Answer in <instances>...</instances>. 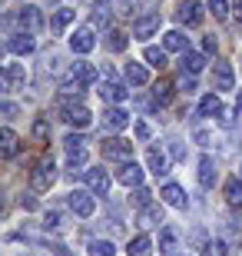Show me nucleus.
Segmentation results:
<instances>
[{
  "label": "nucleus",
  "mask_w": 242,
  "mask_h": 256,
  "mask_svg": "<svg viewBox=\"0 0 242 256\" xmlns=\"http://www.w3.org/2000/svg\"><path fill=\"white\" fill-rule=\"evenodd\" d=\"M0 86H3V94H17V90H23V86H27V66L23 64H3Z\"/></svg>",
  "instance_id": "f257e3e1"
},
{
  "label": "nucleus",
  "mask_w": 242,
  "mask_h": 256,
  "mask_svg": "<svg viewBox=\"0 0 242 256\" xmlns=\"http://www.w3.org/2000/svg\"><path fill=\"white\" fill-rule=\"evenodd\" d=\"M53 183H56V163H53V156H43L37 163V170H33V190L47 193V190H53Z\"/></svg>",
  "instance_id": "f03ea898"
},
{
  "label": "nucleus",
  "mask_w": 242,
  "mask_h": 256,
  "mask_svg": "<svg viewBox=\"0 0 242 256\" xmlns=\"http://www.w3.org/2000/svg\"><path fill=\"white\" fill-rule=\"evenodd\" d=\"M103 156L113 160V163H130L133 160V143L130 140H120V136L103 140Z\"/></svg>",
  "instance_id": "7ed1b4c3"
},
{
  "label": "nucleus",
  "mask_w": 242,
  "mask_h": 256,
  "mask_svg": "<svg viewBox=\"0 0 242 256\" xmlns=\"http://www.w3.org/2000/svg\"><path fill=\"white\" fill-rule=\"evenodd\" d=\"M66 203H70V210H73L76 216H93V210H96V203H93V193L90 190H73L70 196H66Z\"/></svg>",
  "instance_id": "20e7f679"
},
{
  "label": "nucleus",
  "mask_w": 242,
  "mask_h": 256,
  "mask_svg": "<svg viewBox=\"0 0 242 256\" xmlns=\"http://www.w3.org/2000/svg\"><path fill=\"white\" fill-rule=\"evenodd\" d=\"M60 106H63V120H66L70 126H80V130H86V126L93 124V114H90L83 104H60Z\"/></svg>",
  "instance_id": "39448f33"
},
{
  "label": "nucleus",
  "mask_w": 242,
  "mask_h": 256,
  "mask_svg": "<svg viewBox=\"0 0 242 256\" xmlns=\"http://www.w3.org/2000/svg\"><path fill=\"white\" fill-rule=\"evenodd\" d=\"M86 190L90 193H100V196H106V193H110V173L103 170V166H90V170H86Z\"/></svg>",
  "instance_id": "423d86ee"
},
{
  "label": "nucleus",
  "mask_w": 242,
  "mask_h": 256,
  "mask_svg": "<svg viewBox=\"0 0 242 256\" xmlns=\"http://www.w3.org/2000/svg\"><path fill=\"white\" fill-rule=\"evenodd\" d=\"M233 84H236L233 64H226V60H219V64L213 66V90H233Z\"/></svg>",
  "instance_id": "0eeeda50"
},
{
  "label": "nucleus",
  "mask_w": 242,
  "mask_h": 256,
  "mask_svg": "<svg viewBox=\"0 0 242 256\" xmlns=\"http://www.w3.org/2000/svg\"><path fill=\"white\" fill-rule=\"evenodd\" d=\"M176 17H179V24H186V27H199V24H203V7H199L196 0H183L179 10H176Z\"/></svg>",
  "instance_id": "6e6552de"
},
{
  "label": "nucleus",
  "mask_w": 242,
  "mask_h": 256,
  "mask_svg": "<svg viewBox=\"0 0 242 256\" xmlns=\"http://www.w3.org/2000/svg\"><path fill=\"white\" fill-rule=\"evenodd\" d=\"M3 47H7V54H20V57H27V54H33L37 44H33V34H10Z\"/></svg>",
  "instance_id": "1a4fd4ad"
},
{
  "label": "nucleus",
  "mask_w": 242,
  "mask_h": 256,
  "mask_svg": "<svg viewBox=\"0 0 242 256\" xmlns=\"http://www.w3.org/2000/svg\"><path fill=\"white\" fill-rule=\"evenodd\" d=\"M159 196H163V203H169L173 210H186L189 206V200H186V193H183V186H179V183H163Z\"/></svg>",
  "instance_id": "9d476101"
},
{
  "label": "nucleus",
  "mask_w": 242,
  "mask_h": 256,
  "mask_svg": "<svg viewBox=\"0 0 242 256\" xmlns=\"http://www.w3.org/2000/svg\"><path fill=\"white\" fill-rule=\"evenodd\" d=\"M100 96H103V104H123V100L130 96V90H126L123 84H116V80H103Z\"/></svg>",
  "instance_id": "9b49d317"
},
{
  "label": "nucleus",
  "mask_w": 242,
  "mask_h": 256,
  "mask_svg": "<svg viewBox=\"0 0 242 256\" xmlns=\"http://www.w3.org/2000/svg\"><path fill=\"white\" fill-rule=\"evenodd\" d=\"M17 24L27 34H37L40 27H43V17H40V7H23V10H17Z\"/></svg>",
  "instance_id": "f8f14e48"
},
{
  "label": "nucleus",
  "mask_w": 242,
  "mask_h": 256,
  "mask_svg": "<svg viewBox=\"0 0 242 256\" xmlns=\"http://www.w3.org/2000/svg\"><path fill=\"white\" fill-rule=\"evenodd\" d=\"M103 126H106V130H113V133L126 130V126H130V114H126L123 106H110V110H106V116H103Z\"/></svg>",
  "instance_id": "ddd939ff"
},
{
  "label": "nucleus",
  "mask_w": 242,
  "mask_h": 256,
  "mask_svg": "<svg viewBox=\"0 0 242 256\" xmlns=\"http://www.w3.org/2000/svg\"><path fill=\"white\" fill-rule=\"evenodd\" d=\"M176 250H179V230L176 226H163L159 230V253L173 256Z\"/></svg>",
  "instance_id": "4468645a"
},
{
  "label": "nucleus",
  "mask_w": 242,
  "mask_h": 256,
  "mask_svg": "<svg viewBox=\"0 0 242 256\" xmlns=\"http://www.w3.org/2000/svg\"><path fill=\"white\" fill-rule=\"evenodd\" d=\"M93 47H96L93 30H76L73 37H70V50H73V54H90Z\"/></svg>",
  "instance_id": "2eb2a0df"
},
{
  "label": "nucleus",
  "mask_w": 242,
  "mask_h": 256,
  "mask_svg": "<svg viewBox=\"0 0 242 256\" xmlns=\"http://www.w3.org/2000/svg\"><path fill=\"white\" fill-rule=\"evenodd\" d=\"M216 176H219V173H216L213 156H209V153H203V156H199V186H203V190H209V186L216 183Z\"/></svg>",
  "instance_id": "dca6fc26"
},
{
  "label": "nucleus",
  "mask_w": 242,
  "mask_h": 256,
  "mask_svg": "<svg viewBox=\"0 0 242 256\" xmlns=\"http://www.w3.org/2000/svg\"><path fill=\"white\" fill-rule=\"evenodd\" d=\"M116 180L123 183V186H143V170L136 166V163H123L120 166V173H116Z\"/></svg>",
  "instance_id": "f3484780"
},
{
  "label": "nucleus",
  "mask_w": 242,
  "mask_h": 256,
  "mask_svg": "<svg viewBox=\"0 0 242 256\" xmlns=\"http://www.w3.org/2000/svg\"><path fill=\"white\" fill-rule=\"evenodd\" d=\"M156 30H159V17H156V14H149V17H140L136 24H133V37L146 40V37H153Z\"/></svg>",
  "instance_id": "a211bd4d"
},
{
  "label": "nucleus",
  "mask_w": 242,
  "mask_h": 256,
  "mask_svg": "<svg viewBox=\"0 0 242 256\" xmlns=\"http://www.w3.org/2000/svg\"><path fill=\"white\" fill-rule=\"evenodd\" d=\"M73 20H76V10H73V7H60L53 17H50V30H53V34H63V30L70 27Z\"/></svg>",
  "instance_id": "6ab92c4d"
},
{
  "label": "nucleus",
  "mask_w": 242,
  "mask_h": 256,
  "mask_svg": "<svg viewBox=\"0 0 242 256\" xmlns=\"http://www.w3.org/2000/svg\"><path fill=\"white\" fill-rule=\"evenodd\" d=\"M146 163H149V170L156 173V176H163V173H169V156L159 146H149V153H146Z\"/></svg>",
  "instance_id": "aec40b11"
},
{
  "label": "nucleus",
  "mask_w": 242,
  "mask_h": 256,
  "mask_svg": "<svg viewBox=\"0 0 242 256\" xmlns=\"http://www.w3.org/2000/svg\"><path fill=\"white\" fill-rule=\"evenodd\" d=\"M136 223H140V226H156V223H163V206H156V203L143 206L140 213H136Z\"/></svg>",
  "instance_id": "412c9836"
},
{
  "label": "nucleus",
  "mask_w": 242,
  "mask_h": 256,
  "mask_svg": "<svg viewBox=\"0 0 242 256\" xmlns=\"http://www.w3.org/2000/svg\"><path fill=\"white\" fill-rule=\"evenodd\" d=\"M126 253H130V256H153V240H149L146 233L133 236L130 243H126Z\"/></svg>",
  "instance_id": "4be33fe9"
},
{
  "label": "nucleus",
  "mask_w": 242,
  "mask_h": 256,
  "mask_svg": "<svg viewBox=\"0 0 242 256\" xmlns=\"http://www.w3.org/2000/svg\"><path fill=\"white\" fill-rule=\"evenodd\" d=\"M179 66H183V74L196 76V74L206 66V57H203V54H193V50H186V54H183V60H179Z\"/></svg>",
  "instance_id": "5701e85b"
},
{
  "label": "nucleus",
  "mask_w": 242,
  "mask_h": 256,
  "mask_svg": "<svg viewBox=\"0 0 242 256\" xmlns=\"http://www.w3.org/2000/svg\"><path fill=\"white\" fill-rule=\"evenodd\" d=\"M17 150H20V143H17V133L3 126V130H0V153H3V156L10 160V156H17Z\"/></svg>",
  "instance_id": "b1692460"
},
{
  "label": "nucleus",
  "mask_w": 242,
  "mask_h": 256,
  "mask_svg": "<svg viewBox=\"0 0 242 256\" xmlns=\"http://www.w3.org/2000/svg\"><path fill=\"white\" fill-rule=\"evenodd\" d=\"M163 47H166V50H179V54H186L189 37H183V30H169V34H163Z\"/></svg>",
  "instance_id": "393cba45"
},
{
  "label": "nucleus",
  "mask_w": 242,
  "mask_h": 256,
  "mask_svg": "<svg viewBox=\"0 0 242 256\" xmlns=\"http://www.w3.org/2000/svg\"><path fill=\"white\" fill-rule=\"evenodd\" d=\"M199 116H223V100L216 94L203 96V100H199Z\"/></svg>",
  "instance_id": "a878e982"
},
{
  "label": "nucleus",
  "mask_w": 242,
  "mask_h": 256,
  "mask_svg": "<svg viewBox=\"0 0 242 256\" xmlns=\"http://www.w3.org/2000/svg\"><path fill=\"white\" fill-rule=\"evenodd\" d=\"M70 74L80 80L83 86H90V84H96V70H93V64H86V60H80V64H73V70Z\"/></svg>",
  "instance_id": "bb28decb"
},
{
  "label": "nucleus",
  "mask_w": 242,
  "mask_h": 256,
  "mask_svg": "<svg viewBox=\"0 0 242 256\" xmlns=\"http://www.w3.org/2000/svg\"><path fill=\"white\" fill-rule=\"evenodd\" d=\"M126 80H130L133 86H146L149 84V74L143 64H126Z\"/></svg>",
  "instance_id": "cd10ccee"
},
{
  "label": "nucleus",
  "mask_w": 242,
  "mask_h": 256,
  "mask_svg": "<svg viewBox=\"0 0 242 256\" xmlns=\"http://www.w3.org/2000/svg\"><path fill=\"white\" fill-rule=\"evenodd\" d=\"M126 44H130V37H126L123 30H110V34H106V50H110V54H123Z\"/></svg>",
  "instance_id": "c85d7f7f"
},
{
  "label": "nucleus",
  "mask_w": 242,
  "mask_h": 256,
  "mask_svg": "<svg viewBox=\"0 0 242 256\" xmlns=\"http://www.w3.org/2000/svg\"><path fill=\"white\" fill-rule=\"evenodd\" d=\"M110 17H113V7L103 0V4H96L93 7V14H90V20H93L96 27H110Z\"/></svg>",
  "instance_id": "c756f323"
},
{
  "label": "nucleus",
  "mask_w": 242,
  "mask_h": 256,
  "mask_svg": "<svg viewBox=\"0 0 242 256\" xmlns=\"http://www.w3.org/2000/svg\"><path fill=\"white\" fill-rule=\"evenodd\" d=\"M143 57H146L149 66H156V70H163V66H166V50H159V47H146V54H143Z\"/></svg>",
  "instance_id": "7c9ffc66"
},
{
  "label": "nucleus",
  "mask_w": 242,
  "mask_h": 256,
  "mask_svg": "<svg viewBox=\"0 0 242 256\" xmlns=\"http://www.w3.org/2000/svg\"><path fill=\"white\" fill-rule=\"evenodd\" d=\"M86 253H90V256H113V253H116V246H113L110 240H93Z\"/></svg>",
  "instance_id": "2f4dec72"
},
{
  "label": "nucleus",
  "mask_w": 242,
  "mask_h": 256,
  "mask_svg": "<svg viewBox=\"0 0 242 256\" xmlns=\"http://www.w3.org/2000/svg\"><path fill=\"white\" fill-rule=\"evenodd\" d=\"M226 200H229L233 206H242V183L236 180V176H233L229 183H226Z\"/></svg>",
  "instance_id": "473e14b6"
},
{
  "label": "nucleus",
  "mask_w": 242,
  "mask_h": 256,
  "mask_svg": "<svg viewBox=\"0 0 242 256\" xmlns=\"http://www.w3.org/2000/svg\"><path fill=\"white\" fill-rule=\"evenodd\" d=\"M63 146H66V153H86V140L80 136V133H70L63 140Z\"/></svg>",
  "instance_id": "72a5a7b5"
},
{
  "label": "nucleus",
  "mask_w": 242,
  "mask_h": 256,
  "mask_svg": "<svg viewBox=\"0 0 242 256\" xmlns=\"http://www.w3.org/2000/svg\"><path fill=\"white\" fill-rule=\"evenodd\" d=\"M209 10H213L216 20H226V17H229V4H226V0H209Z\"/></svg>",
  "instance_id": "f704fd0d"
},
{
  "label": "nucleus",
  "mask_w": 242,
  "mask_h": 256,
  "mask_svg": "<svg viewBox=\"0 0 242 256\" xmlns=\"http://www.w3.org/2000/svg\"><path fill=\"white\" fill-rule=\"evenodd\" d=\"M43 226H47V230H60V226H63V216H60V210H47V216H43Z\"/></svg>",
  "instance_id": "c9c22d12"
},
{
  "label": "nucleus",
  "mask_w": 242,
  "mask_h": 256,
  "mask_svg": "<svg viewBox=\"0 0 242 256\" xmlns=\"http://www.w3.org/2000/svg\"><path fill=\"white\" fill-rule=\"evenodd\" d=\"M229 253V246H226L223 240H209V243H206V256H226Z\"/></svg>",
  "instance_id": "e433bc0d"
},
{
  "label": "nucleus",
  "mask_w": 242,
  "mask_h": 256,
  "mask_svg": "<svg viewBox=\"0 0 242 256\" xmlns=\"http://www.w3.org/2000/svg\"><path fill=\"white\" fill-rule=\"evenodd\" d=\"M106 4L113 7V14H133V4L136 0H106Z\"/></svg>",
  "instance_id": "4c0bfd02"
},
{
  "label": "nucleus",
  "mask_w": 242,
  "mask_h": 256,
  "mask_svg": "<svg viewBox=\"0 0 242 256\" xmlns=\"http://www.w3.org/2000/svg\"><path fill=\"white\" fill-rule=\"evenodd\" d=\"M153 94H156L159 104H169V100H173V86H169V84H156V90H153Z\"/></svg>",
  "instance_id": "58836bf2"
},
{
  "label": "nucleus",
  "mask_w": 242,
  "mask_h": 256,
  "mask_svg": "<svg viewBox=\"0 0 242 256\" xmlns=\"http://www.w3.org/2000/svg\"><path fill=\"white\" fill-rule=\"evenodd\" d=\"M133 133H136V140H143V143H146L149 136H153V126H149V124H143V120H140V124H133Z\"/></svg>",
  "instance_id": "ea45409f"
},
{
  "label": "nucleus",
  "mask_w": 242,
  "mask_h": 256,
  "mask_svg": "<svg viewBox=\"0 0 242 256\" xmlns=\"http://www.w3.org/2000/svg\"><path fill=\"white\" fill-rule=\"evenodd\" d=\"M47 133H50V126H47V120H33V140H47Z\"/></svg>",
  "instance_id": "a19ab883"
},
{
  "label": "nucleus",
  "mask_w": 242,
  "mask_h": 256,
  "mask_svg": "<svg viewBox=\"0 0 242 256\" xmlns=\"http://www.w3.org/2000/svg\"><path fill=\"white\" fill-rule=\"evenodd\" d=\"M133 200H136V206H149V190L146 186H136V193H133Z\"/></svg>",
  "instance_id": "79ce46f5"
},
{
  "label": "nucleus",
  "mask_w": 242,
  "mask_h": 256,
  "mask_svg": "<svg viewBox=\"0 0 242 256\" xmlns=\"http://www.w3.org/2000/svg\"><path fill=\"white\" fill-rule=\"evenodd\" d=\"M179 90H183V94H193V90H196V76L183 74V76H179Z\"/></svg>",
  "instance_id": "37998d69"
},
{
  "label": "nucleus",
  "mask_w": 242,
  "mask_h": 256,
  "mask_svg": "<svg viewBox=\"0 0 242 256\" xmlns=\"http://www.w3.org/2000/svg\"><path fill=\"white\" fill-rule=\"evenodd\" d=\"M0 114L7 116V120H13V116L20 114V106H17V104H10V100H3V106H0Z\"/></svg>",
  "instance_id": "c03bdc74"
},
{
  "label": "nucleus",
  "mask_w": 242,
  "mask_h": 256,
  "mask_svg": "<svg viewBox=\"0 0 242 256\" xmlns=\"http://www.w3.org/2000/svg\"><path fill=\"white\" fill-rule=\"evenodd\" d=\"M66 163L70 166H86V153H66Z\"/></svg>",
  "instance_id": "a18cd8bd"
},
{
  "label": "nucleus",
  "mask_w": 242,
  "mask_h": 256,
  "mask_svg": "<svg viewBox=\"0 0 242 256\" xmlns=\"http://www.w3.org/2000/svg\"><path fill=\"white\" fill-rule=\"evenodd\" d=\"M189 243H196V246H199V243H206V230H199V226H196L193 233H189Z\"/></svg>",
  "instance_id": "49530a36"
},
{
  "label": "nucleus",
  "mask_w": 242,
  "mask_h": 256,
  "mask_svg": "<svg viewBox=\"0 0 242 256\" xmlns=\"http://www.w3.org/2000/svg\"><path fill=\"white\" fill-rule=\"evenodd\" d=\"M203 47H206V54H216V47H219V44H216V37H206Z\"/></svg>",
  "instance_id": "de8ad7c7"
},
{
  "label": "nucleus",
  "mask_w": 242,
  "mask_h": 256,
  "mask_svg": "<svg viewBox=\"0 0 242 256\" xmlns=\"http://www.w3.org/2000/svg\"><path fill=\"white\" fill-rule=\"evenodd\" d=\"M173 156H176V160H183V156H186V150H183V143H173Z\"/></svg>",
  "instance_id": "09e8293b"
},
{
  "label": "nucleus",
  "mask_w": 242,
  "mask_h": 256,
  "mask_svg": "<svg viewBox=\"0 0 242 256\" xmlns=\"http://www.w3.org/2000/svg\"><path fill=\"white\" fill-rule=\"evenodd\" d=\"M53 256H73V253H70L66 246H53Z\"/></svg>",
  "instance_id": "8fccbe9b"
},
{
  "label": "nucleus",
  "mask_w": 242,
  "mask_h": 256,
  "mask_svg": "<svg viewBox=\"0 0 242 256\" xmlns=\"http://www.w3.org/2000/svg\"><path fill=\"white\" fill-rule=\"evenodd\" d=\"M236 17L242 20V0H236Z\"/></svg>",
  "instance_id": "3c124183"
},
{
  "label": "nucleus",
  "mask_w": 242,
  "mask_h": 256,
  "mask_svg": "<svg viewBox=\"0 0 242 256\" xmlns=\"http://www.w3.org/2000/svg\"><path fill=\"white\" fill-rule=\"evenodd\" d=\"M236 110H239V114H242V90H239V100H236Z\"/></svg>",
  "instance_id": "603ef678"
}]
</instances>
